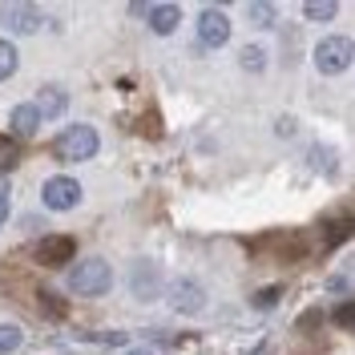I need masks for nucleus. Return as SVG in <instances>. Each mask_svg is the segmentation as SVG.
<instances>
[{
	"instance_id": "obj_15",
	"label": "nucleus",
	"mask_w": 355,
	"mask_h": 355,
	"mask_svg": "<svg viewBox=\"0 0 355 355\" xmlns=\"http://www.w3.org/2000/svg\"><path fill=\"white\" fill-rule=\"evenodd\" d=\"M17 162H21V150H17V141L0 137V170H12Z\"/></svg>"
},
{
	"instance_id": "obj_8",
	"label": "nucleus",
	"mask_w": 355,
	"mask_h": 355,
	"mask_svg": "<svg viewBox=\"0 0 355 355\" xmlns=\"http://www.w3.org/2000/svg\"><path fill=\"white\" fill-rule=\"evenodd\" d=\"M166 295H170V307H174V311H198L202 303H206V295H202L190 279H178Z\"/></svg>"
},
{
	"instance_id": "obj_22",
	"label": "nucleus",
	"mask_w": 355,
	"mask_h": 355,
	"mask_svg": "<svg viewBox=\"0 0 355 355\" xmlns=\"http://www.w3.org/2000/svg\"><path fill=\"white\" fill-rule=\"evenodd\" d=\"M4 222H8V198L0 202V226H4Z\"/></svg>"
},
{
	"instance_id": "obj_20",
	"label": "nucleus",
	"mask_w": 355,
	"mask_h": 355,
	"mask_svg": "<svg viewBox=\"0 0 355 355\" xmlns=\"http://www.w3.org/2000/svg\"><path fill=\"white\" fill-rule=\"evenodd\" d=\"M275 299H279V287H275V291H266V295H254V307H270Z\"/></svg>"
},
{
	"instance_id": "obj_4",
	"label": "nucleus",
	"mask_w": 355,
	"mask_h": 355,
	"mask_svg": "<svg viewBox=\"0 0 355 355\" xmlns=\"http://www.w3.org/2000/svg\"><path fill=\"white\" fill-rule=\"evenodd\" d=\"M41 198H44V206H49V210H73V206L81 202V182L57 174V178H49V182H44Z\"/></svg>"
},
{
	"instance_id": "obj_21",
	"label": "nucleus",
	"mask_w": 355,
	"mask_h": 355,
	"mask_svg": "<svg viewBox=\"0 0 355 355\" xmlns=\"http://www.w3.org/2000/svg\"><path fill=\"white\" fill-rule=\"evenodd\" d=\"M327 291H335V295H343V291H347V279H343V275H335V279H331V287H327Z\"/></svg>"
},
{
	"instance_id": "obj_11",
	"label": "nucleus",
	"mask_w": 355,
	"mask_h": 355,
	"mask_svg": "<svg viewBox=\"0 0 355 355\" xmlns=\"http://www.w3.org/2000/svg\"><path fill=\"white\" fill-rule=\"evenodd\" d=\"M8 125H12L17 137H37V130H41V113L33 110V105H17V110L8 113Z\"/></svg>"
},
{
	"instance_id": "obj_5",
	"label": "nucleus",
	"mask_w": 355,
	"mask_h": 355,
	"mask_svg": "<svg viewBox=\"0 0 355 355\" xmlns=\"http://www.w3.org/2000/svg\"><path fill=\"white\" fill-rule=\"evenodd\" d=\"M198 41L206 44V49H222V44L230 41V21H226V12H218V8L198 12Z\"/></svg>"
},
{
	"instance_id": "obj_13",
	"label": "nucleus",
	"mask_w": 355,
	"mask_h": 355,
	"mask_svg": "<svg viewBox=\"0 0 355 355\" xmlns=\"http://www.w3.org/2000/svg\"><path fill=\"white\" fill-rule=\"evenodd\" d=\"M21 347V327H12V323H0V355H12Z\"/></svg>"
},
{
	"instance_id": "obj_19",
	"label": "nucleus",
	"mask_w": 355,
	"mask_h": 355,
	"mask_svg": "<svg viewBox=\"0 0 355 355\" xmlns=\"http://www.w3.org/2000/svg\"><path fill=\"white\" fill-rule=\"evenodd\" d=\"M315 166H319V170H331V166H335L331 150H315Z\"/></svg>"
},
{
	"instance_id": "obj_6",
	"label": "nucleus",
	"mask_w": 355,
	"mask_h": 355,
	"mask_svg": "<svg viewBox=\"0 0 355 355\" xmlns=\"http://www.w3.org/2000/svg\"><path fill=\"white\" fill-rule=\"evenodd\" d=\"M73 250H77V243L69 239V234H49V239H41L37 243V263L44 266H61L73 259Z\"/></svg>"
},
{
	"instance_id": "obj_17",
	"label": "nucleus",
	"mask_w": 355,
	"mask_h": 355,
	"mask_svg": "<svg viewBox=\"0 0 355 355\" xmlns=\"http://www.w3.org/2000/svg\"><path fill=\"white\" fill-rule=\"evenodd\" d=\"M263 49H259V44H246L243 49V69H250V73H259V69H263Z\"/></svg>"
},
{
	"instance_id": "obj_24",
	"label": "nucleus",
	"mask_w": 355,
	"mask_h": 355,
	"mask_svg": "<svg viewBox=\"0 0 355 355\" xmlns=\"http://www.w3.org/2000/svg\"><path fill=\"white\" fill-rule=\"evenodd\" d=\"M125 355H150V352H125Z\"/></svg>"
},
{
	"instance_id": "obj_3",
	"label": "nucleus",
	"mask_w": 355,
	"mask_h": 355,
	"mask_svg": "<svg viewBox=\"0 0 355 355\" xmlns=\"http://www.w3.org/2000/svg\"><path fill=\"white\" fill-rule=\"evenodd\" d=\"M352 61H355V49L347 37H323V41L315 44L319 73H343V69H352Z\"/></svg>"
},
{
	"instance_id": "obj_14",
	"label": "nucleus",
	"mask_w": 355,
	"mask_h": 355,
	"mask_svg": "<svg viewBox=\"0 0 355 355\" xmlns=\"http://www.w3.org/2000/svg\"><path fill=\"white\" fill-rule=\"evenodd\" d=\"M246 17L259 24V28H270L275 24V4H246Z\"/></svg>"
},
{
	"instance_id": "obj_1",
	"label": "nucleus",
	"mask_w": 355,
	"mask_h": 355,
	"mask_svg": "<svg viewBox=\"0 0 355 355\" xmlns=\"http://www.w3.org/2000/svg\"><path fill=\"white\" fill-rule=\"evenodd\" d=\"M113 287V266L105 259H81V263L69 270V291L77 295H105Z\"/></svg>"
},
{
	"instance_id": "obj_7",
	"label": "nucleus",
	"mask_w": 355,
	"mask_h": 355,
	"mask_svg": "<svg viewBox=\"0 0 355 355\" xmlns=\"http://www.w3.org/2000/svg\"><path fill=\"white\" fill-rule=\"evenodd\" d=\"M0 24L12 28V33H37L41 12H37V4H4L0 8Z\"/></svg>"
},
{
	"instance_id": "obj_2",
	"label": "nucleus",
	"mask_w": 355,
	"mask_h": 355,
	"mask_svg": "<svg viewBox=\"0 0 355 355\" xmlns=\"http://www.w3.org/2000/svg\"><path fill=\"white\" fill-rule=\"evenodd\" d=\"M97 146H101V137L93 125H69L61 137H57V157L61 162H89V157L97 154Z\"/></svg>"
},
{
	"instance_id": "obj_23",
	"label": "nucleus",
	"mask_w": 355,
	"mask_h": 355,
	"mask_svg": "<svg viewBox=\"0 0 355 355\" xmlns=\"http://www.w3.org/2000/svg\"><path fill=\"white\" fill-rule=\"evenodd\" d=\"M4 198H8V186H0V202H4Z\"/></svg>"
},
{
	"instance_id": "obj_12",
	"label": "nucleus",
	"mask_w": 355,
	"mask_h": 355,
	"mask_svg": "<svg viewBox=\"0 0 355 355\" xmlns=\"http://www.w3.org/2000/svg\"><path fill=\"white\" fill-rule=\"evenodd\" d=\"M17 73V44L0 37V81H8Z\"/></svg>"
},
{
	"instance_id": "obj_10",
	"label": "nucleus",
	"mask_w": 355,
	"mask_h": 355,
	"mask_svg": "<svg viewBox=\"0 0 355 355\" xmlns=\"http://www.w3.org/2000/svg\"><path fill=\"white\" fill-rule=\"evenodd\" d=\"M69 105V93H61L57 85H44L41 93H37V101H33V110L41 113V121L44 117H61Z\"/></svg>"
},
{
	"instance_id": "obj_18",
	"label": "nucleus",
	"mask_w": 355,
	"mask_h": 355,
	"mask_svg": "<svg viewBox=\"0 0 355 355\" xmlns=\"http://www.w3.org/2000/svg\"><path fill=\"white\" fill-rule=\"evenodd\" d=\"M352 315H355L352 303H343V307L335 311V323H339V327H352Z\"/></svg>"
},
{
	"instance_id": "obj_9",
	"label": "nucleus",
	"mask_w": 355,
	"mask_h": 355,
	"mask_svg": "<svg viewBox=\"0 0 355 355\" xmlns=\"http://www.w3.org/2000/svg\"><path fill=\"white\" fill-rule=\"evenodd\" d=\"M182 21V4H150V28L157 37H170Z\"/></svg>"
},
{
	"instance_id": "obj_16",
	"label": "nucleus",
	"mask_w": 355,
	"mask_h": 355,
	"mask_svg": "<svg viewBox=\"0 0 355 355\" xmlns=\"http://www.w3.org/2000/svg\"><path fill=\"white\" fill-rule=\"evenodd\" d=\"M303 12H307L311 21H331L335 12H339V4H331V0L327 4H303Z\"/></svg>"
}]
</instances>
